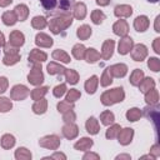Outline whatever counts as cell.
<instances>
[{
	"label": "cell",
	"instance_id": "cell-14",
	"mask_svg": "<svg viewBox=\"0 0 160 160\" xmlns=\"http://www.w3.org/2000/svg\"><path fill=\"white\" fill-rule=\"evenodd\" d=\"M66 78H68V81L69 82H71V84H75L76 81H78V75H76V72H74V71H66Z\"/></svg>",
	"mask_w": 160,
	"mask_h": 160
},
{
	"label": "cell",
	"instance_id": "cell-3",
	"mask_svg": "<svg viewBox=\"0 0 160 160\" xmlns=\"http://www.w3.org/2000/svg\"><path fill=\"white\" fill-rule=\"evenodd\" d=\"M131 45H132V41H131V39L126 38V39L121 40V42L119 44V52H121V54H126V52L130 50Z\"/></svg>",
	"mask_w": 160,
	"mask_h": 160
},
{
	"label": "cell",
	"instance_id": "cell-4",
	"mask_svg": "<svg viewBox=\"0 0 160 160\" xmlns=\"http://www.w3.org/2000/svg\"><path fill=\"white\" fill-rule=\"evenodd\" d=\"M148 26V19L145 16H141V18H138L136 21H135V28L139 30V31H144Z\"/></svg>",
	"mask_w": 160,
	"mask_h": 160
},
{
	"label": "cell",
	"instance_id": "cell-20",
	"mask_svg": "<svg viewBox=\"0 0 160 160\" xmlns=\"http://www.w3.org/2000/svg\"><path fill=\"white\" fill-rule=\"evenodd\" d=\"M41 2H42V5H44L46 9H51V8H54L55 4H56L55 0H41Z\"/></svg>",
	"mask_w": 160,
	"mask_h": 160
},
{
	"label": "cell",
	"instance_id": "cell-12",
	"mask_svg": "<svg viewBox=\"0 0 160 160\" xmlns=\"http://www.w3.org/2000/svg\"><path fill=\"white\" fill-rule=\"evenodd\" d=\"M11 108V102L8 99H0V111H8Z\"/></svg>",
	"mask_w": 160,
	"mask_h": 160
},
{
	"label": "cell",
	"instance_id": "cell-17",
	"mask_svg": "<svg viewBox=\"0 0 160 160\" xmlns=\"http://www.w3.org/2000/svg\"><path fill=\"white\" fill-rule=\"evenodd\" d=\"M79 96H80V94H79L76 90H70V92H69V95H68L66 100H68L69 102H70V101H75Z\"/></svg>",
	"mask_w": 160,
	"mask_h": 160
},
{
	"label": "cell",
	"instance_id": "cell-22",
	"mask_svg": "<svg viewBox=\"0 0 160 160\" xmlns=\"http://www.w3.org/2000/svg\"><path fill=\"white\" fill-rule=\"evenodd\" d=\"M6 85H8L6 79H5V78H0V92H4V91H5Z\"/></svg>",
	"mask_w": 160,
	"mask_h": 160
},
{
	"label": "cell",
	"instance_id": "cell-15",
	"mask_svg": "<svg viewBox=\"0 0 160 160\" xmlns=\"http://www.w3.org/2000/svg\"><path fill=\"white\" fill-rule=\"evenodd\" d=\"M102 19H104V14H102V12L95 11V12L92 14V20H94L95 24H100V22L102 21Z\"/></svg>",
	"mask_w": 160,
	"mask_h": 160
},
{
	"label": "cell",
	"instance_id": "cell-9",
	"mask_svg": "<svg viewBox=\"0 0 160 160\" xmlns=\"http://www.w3.org/2000/svg\"><path fill=\"white\" fill-rule=\"evenodd\" d=\"M96 80L98 78L96 76H92L91 79H89V81L86 82V89H88V92H94L95 91V85H96Z\"/></svg>",
	"mask_w": 160,
	"mask_h": 160
},
{
	"label": "cell",
	"instance_id": "cell-13",
	"mask_svg": "<svg viewBox=\"0 0 160 160\" xmlns=\"http://www.w3.org/2000/svg\"><path fill=\"white\" fill-rule=\"evenodd\" d=\"M45 24H46V21H45L44 18H35V19L32 20V25H34L35 28H44Z\"/></svg>",
	"mask_w": 160,
	"mask_h": 160
},
{
	"label": "cell",
	"instance_id": "cell-21",
	"mask_svg": "<svg viewBox=\"0 0 160 160\" xmlns=\"http://www.w3.org/2000/svg\"><path fill=\"white\" fill-rule=\"evenodd\" d=\"M149 66L154 69V71H158V59H150L149 60Z\"/></svg>",
	"mask_w": 160,
	"mask_h": 160
},
{
	"label": "cell",
	"instance_id": "cell-10",
	"mask_svg": "<svg viewBox=\"0 0 160 160\" xmlns=\"http://www.w3.org/2000/svg\"><path fill=\"white\" fill-rule=\"evenodd\" d=\"M2 19H4V22H5L6 25H12V24H15V21H16V18L14 16V14H10V12H6Z\"/></svg>",
	"mask_w": 160,
	"mask_h": 160
},
{
	"label": "cell",
	"instance_id": "cell-25",
	"mask_svg": "<svg viewBox=\"0 0 160 160\" xmlns=\"http://www.w3.org/2000/svg\"><path fill=\"white\" fill-rule=\"evenodd\" d=\"M0 45H4V36H2V34H0Z\"/></svg>",
	"mask_w": 160,
	"mask_h": 160
},
{
	"label": "cell",
	"instance_id": "cell-5",
	"mask_svg": "<svg viewBox=\"0 0 160 160\" xmlns=\"http://www.w3.org/2000/svg\"><path fill=\"white\" fill-rule=\"evenodd\" d=\"M128 29V26H126V24L124 22V21H120V22H118L115 26H114V30H115V34H118V35H124V34H126V30Z\"/></svg>",
	"mask_w": 160,
	"mask_h": 160
},
{
	"label": "cell",
	"instance_id": "cell-19",
	"mask_svg": "<svg viewBox=\"0 0 160 160\" xmlns=\"http://www.w3.org/2000/svg\"><path fill=\"white\" fill-rule=\"evenodd\" d=\"M64 91H65V85H59V86H56L55 88V90H54V94H55V96H61L62 94H64Z\"/></svg>",
	"mask_w": 160,
	"mask_h": 160
},
{
	"label": "cell",
	"instance_id": "cell-24",
	"mask_svg": "<svg viewBox=\"0 0 160 160\" xmlns=\"http://www.w3.org/2000/svg\"><path fill=\"white\" fill-rule=\"evenodd\" d=\"M98 4H101V5H106V4H108V0H98Z\"/></svg>",
	"mask_w": 160,
	"mask_h": 160
},
{
	"label": "cell",
	"instance_id": "cell-1",
	"mask_svg": "<svg viewBox=\"0 0 160 160\" xmlns=\"http://www.w3.org/2000/svg\"><path fill=\"white\" fill-rule=\"evenodd\" d=\"M104 95L105 96H109V100L105 101V105H109V104H112V102H116V101H121V99L124 98L122 89H114L111 91L105 92Z\"/></svg>",
	"mask_w": 160,
	"mask_h": 160
},
{
	"label": "cell",
	"instance_id": "cell-11",
	"mask_svg": "<svg viewBox=\"0 0 160 160\" xmlns=\"http://www.w3.org/2000/svg\"><path fill=\"white\" fill-rule=\"evenodd\" d=\"M139 116H140V111H139L138 109H131V110L128 112V119L131 120V121H135Z\"/></svg>",
	"mask_w": 160,
	"mask_h": 160
},
{
	"label": "cell",
	"instance_id": "cell-8",
	"mask_svg": "<svg viewBox=\"0 0 160 160\" xmlns=\"http://www.w3.org/2000/svg\"><path fill=\"white\" fill-rule=\"evenodd\" d=\"M90 34H91V29H90L89 26H86V25L81 26V28L79 29V31H78V35H79V38H81V39H86Z\"/></svg>",
	"mask_w": 160,
	"mask_h": 160
},
{
	"label": "cell",
	"instance_id": "cell-23",
	"mask_svg": "<svg viewBox=\"0 0 160 160\" xmlns=\"http://www.w3.org/2000/svg\"><path fill=\"white\" fill-rule=\"evenodd\" d=\"M9 2H11V0H0V5H1V6H5V5H8Z\"/></svg>",
	"mask_w": 160,
	"mask_h": 160
},
{
	"label": "cell",
	"instance_id": "cell-26",
	"mask_svg": "<svg viewBox=\"0 0 160 160\" xmlns=\"http://www.w3.org/2000/svg\"><path fill=\"white\" fill-rule=\"evenodd\" d=\"M148 1H151V2H156L158 0H148Z\"/></svg>",
	"mask_w": 160,
	"mask_h": 160
},
{
	"label": "cell",
	"instance_id": "cell-7",
	"mask_svg": "<svg viewBox=\"0 0 160 160\" xmlns=\"http://www.w3.org/2000/svg\"><path fill=\"white\" fill-rule=\"evenodd\" d=\"M86 128H88V131L91 132V134H96L98 132V125H96V121L94 118H90L88 124H86Z\"/></svg>",
	"mask_w": 160,
	"mask_h": 160
},
{
	"label": "cell",
	"instance_id": "cell-18",
	"mask_svg": "<svg viewBox=\"0 0 160 160\" xmlns=\"http://www.w3.org/2000/svg\"><path fill=\"white\" fill-rule=\"evenodd\" d=\"M114 120V115L111 112H104L102 114V122L104 124H109V122H112Z\"/></svg>",
	"mask_w": 160,
	"mask_h": 160
},
{
	"label": "cell",
	"instance_id": "cell-6",
	"mask_svg": "<svg viewBox=\"0 0 160 160\" xmlns=\"http://www.w3.org/2000/svg\"><path fill=\"white\" fill-rule=\"evenodd\" d=\"M11 42H14L15 45H21L24 42V36L22 34H20L19 31H15L11 34Z\"/></svg>",
	"mask_w": 160,
	"mask_h": 160
},
{
	"label": "cell",
	"instance_id": "cell-2",
	"mask_svg": "<svg viewBox=\"0 0 160 160\" xmlns=\"http://www.w3.org/2000/svg\"><path fill=\"white\" fill-rule=\"evenodd\" d=\"M29 81L31 84H40L42 81V74L40 69H34L31 74H29Z\"/></svg>",
	"mask_w": 160,
	"mask_h": 160
},
{
	"label": "cell",
	"instance_id": "cell-16",
	"mask_svg": "<svg viewBox=\"0 0 160 160\" xmlns=\"http://www.w3.org/2000/svg\"><path fill=\"white\" fill-rule=\"evenodd\" d=\"M54 58H55V59H56V58H59V59L61 58V59H62V61H65V62H69V61H70L69 56H68L65 52H62V51H59V50L54 52Z\"/></svg>",
	"mask_w": 160,
	"mask_h": 160
}]
</instances>
